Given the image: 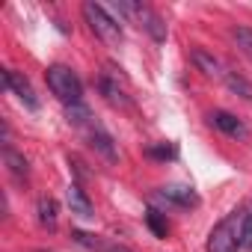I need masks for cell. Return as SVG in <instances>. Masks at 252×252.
Segmentation results:
<instances>
[{
  "instance_id": "8",
  "label": "cell",
  "mask_w": 252,
  "mask_h": 252,
  "mask_svg": "<svg viewBox=\"0 0 252 252\" xmlns=\"http://www.w3.org/2000/svg\"><path fill=\"white\" fill-rule=\"evenodd\" d=\"M83 131H86V137H89V146H92V149H98V152H101L104 158H110V160L116 158V149H113V140H110V134L101 128V125H98L95 119L83 125Z\"/></svg>"
},
{
  "instance_id": "19",
  "label": "cell",
  "mask_w": 252,
  "mask_h": 252,
  "mask_svg": "<svg viewBox=\"0 0 252 252\" xmlns=\"http://www.w3.org/2000/svg\"><path fill=\"white\" fill-rule=\"evenodd\" d=\"M149 155H152V158H163V160H166V158H175V149H172V146H158V149H149Z\"/></svg>"
},
{
  "instance_id": "6",
  "label": "cell",
  "mask_w": 252,
  "mask_h": 252,
  "mask_svg": "<svg viewBox=\"0 0 252 252\" xmlns=\"http://www.w3.org/2000/svg\"><path fill=\"white\" fill-rule=\"evenodd\" d=\"M208 119H211L214 128H220V131H222L225 137H231V140H246V137H249V128H246L237 116H231L228 110H214Z\"/></svg>"
},
{
  "instance_id": "16",
  "label": "cell",
  "mask_w": 252,
  "mask_h": 252,
  "mask_svg": "<svg viewBox=\"0 0 252 252\" xmlns=\"http://www.w3.org/2000/svg\"><path fill=\"white\" fill-rule=\"evenodd\" d=\"M71 240L80 243V246H86V249H95V252H104L107 249L104 240H98L95 234H86V231H71Z\"/></svg>"
},
{
  "instance_id": "12",
  "label": "cell",
  "mask_w": 252,
  "mask_h": 252,
  "mask_svg": "<svg viewBox=\"0 0 252 252\" xmlns=\"http://www.w3.org/2000/svg\"><path fill=\"white\" fill-rule=\"evenodd\" d=\"M225 86L237 95V98H243V101H249L252 104V83L246 80V77H240V74H234V71H228V77H225Z\"/></svg>"
},
{
  "instance_id": "10",
  "label": "cell",
  "mask_w": 252,
  "mask_h": 252,
  "mask_svg": "<svg viewBox=\"0 0 252 252\" xmlns=\"http://www.w3.org/2000/svg\"><path fill=\"white\" fill-rule=\"evenodd\" d=\"M160 196L178 208H190V205H199V196L193 193V187H181V184H172V187H163Z\"/></svg>"
},
{
  "instance_id": "4",
  "label": "cell",
  "mask_w": 252,
  "mask_h": 252,
  "mask_svg": "<svg viewBox=\"0 0 252 252\" xmlns=\"http://www.w3.org/2000/svg\"><path fill=\"white\" fill-rule=\"evenodd\" d=\"M83 18H86L89 30H92L104 45L119 48V42H122V27H119V21H116L101 3H83Z\"/></svg>"
},
{
  "instance_id": "7",
  "label": "cell",
  "mask_w": 252,
  "mask_h": 252,
  "mask_svg": "<svg viewBox=\"0 0 252 252\" xmlns=\"http://www.w3.org/2000/svg\"><path fill=\"white\" fill-rule=\"evenodd\" d=\"M193 65H196L205 77H211V80H225V77H228L225 65H222L211 51H205V48H196V51H193Z\"/></svg>"
},
{
  "instance_id": "11",
  "label": "cell",
  "mask_w": 252,
  "mask_h": 252,
  "mask_svg": "<svg viewBox=\"0 0 252 252\" xmlns=\"http://www.w3.org/2000/svg\"><path fill=\"white\" fill-rule=\"evenodd\" d=\"M3 163L9 166V172H12L15 178H27V175H30V166H27L24 155H18L9 143H3Z\"/></svg>"
},
{
  "instance_id": "13",
  "label": "cell",
  "mask_w": 252,
  "mask_h": 252,
  "mask_svg": "<svg viewBox=\"0 0 252 252\" xmlns=\"http://www.w3.org/2000/svg\"><path fill=\"white\" fill-rule=\"evenodd\" d=\"M39 222L48 225V228L57 225V202H54L51 196H42V199H39Z\"/></svg>"
},
{
  "instance_id": "14",
  "label": "cell",
  "mask_w": 252,
  "mask_h": 252,
  "mask_svg": "<svg viewBox=\"0 0 252 252\" xmlns=\"http://www.w3.org/2000/svg\"><path fill=\"white\" fill-rule=\"evenodd\" d=\"M240 246L252 252V202L243 205V225H240Z\"/></svg>"
},
{
  "instance_id": "20",
  "label": "cell",
  "mask_w": 252,
  "mask_h": 252,
  "mask_svg": "<svg viewBox=\"0 0 252 252\" xmlns=\"http://www.w3.org/2000/svg\"><path fill=\"white\" fill-rule=\"evenodd\" d=\"M104 252H134V249H128V246H122V243H116V246H107Z\"/></svg>"
},
{
  "instance_id": "1",
  "label": "cell",
  "mask_w": 252,
  "mask_h": 252,
  "mask_svg": "<svg viewBox=\"0 0 252 252\" xmlns=\"http://www.w3.org/2000/svg\"><path fill=\"white\" fill-rule=\"evenodd\" d=\"M45 80H48L51 92H54L65 107L83 104V83H80V77H77L68 65H60V63H57V65H48Z\"/></svg>"
},
{
  "instance_id": "15",
  "label": "cell",
  "mask_w": 252,
  "mask_h": 252,
  "mask_svg": "<svg viewBox=\"0 0 252 252\" xmlns=\"http://www.w3.org/2000/svg\"><path fill=\"white\" fill-rule=\"evenodd\" d=\"M231 39L246 57H252V27H231Z\"/></svg>"
},
{
  "instance_id": "2",
  "label": "cell",
  "mask_w": 252,
  "mask_h": 252,
  "mask_svg": "<svg viewBox=\"0 0 252 252\" xmlns=\"http://www.w3.org/2000/svg\"><path fill=\"white\" fill-rule=\"evenodd\" d=\"M113 6L119 9V15H128L140 30H146L155 42H166V24H163V18L149 3H137V0H116Z\"/></svg>"
},
{
  "instance_id": "9",
  "label": "cell",
  "mask_w": 252,
  "mask_h": 252,
  "mask_svg": "<svg viewBox=\"0 0 252 252\" xmlns=\"http://www.w3.org/2000/svg\"><path fill=\"white\" fill-rule=\"evenodd\" d=\"M65 202H68V208H71V214H77V217H92V202H89V196L83 193V187L80 184H68V190H65Z\"/></svg>"
},
{
  "instance_id": "17",
  "label": "cell",
  "mask_w": 252,
  "mask_h": 252,
  "mask_svg": "<svg viewBox=\"0 0 252 252\" xmlns=\"http://www.w3.org/2000/svg\"><path fill=\"white\" fill-rule=\"evenodd\" d=\"M146 222H149V228H152L158 237H166V231H169V222L160 217V211H155V208H152V211L146 214Z\"/></svg>"
},
{
  "instance_id": "3",
  "label": "cell",
  "mask_w": 252,
  "mask_h": 252,
  "mask_svg": "<svg viewBox=\"0 0 252 252\" xmlns=\"http://www.w3.org/2000/svg\"><path fill=\"white\" fill-rule=\"evenodd\" d=\"M240 225H243V208H234L225 214L208 234V252H237L240 246Z\"/></svg>"
},
{
  "instance_id": "18",
  "label": "cell",
  "mask_w": 252,
  "mask_h": 252,
  "mask_svg": "<svg viewBox=\"0 0 252 252\" xmlns=\"http://www.w3.org/2000/svg\"><path fill=\"white\" fill-rule=\"evenodd\" d=\"M101 89H104V95L113 101V104H128V98H125V92L116 86V83H110V80H101Z\"/></svg>"
},
{
  "instance_id": "5",
  "label": "cell",
  "mask_w": 252,
  "mask_h": 252,
  "mask_svg": "<svg viewBox=\"0 0 252 252\" xmlns=\"http://www.w3.org/2000/svg\"><path fill=\"white\" fill-rule=\"evenodd\" d=\"M0 77H3V89H6V92H12L21 104H27L30 110H36V107H39L36 92H33V86H30V80H27L24 74H15V71H0Z\"/></svg>"
}]
</instances>
